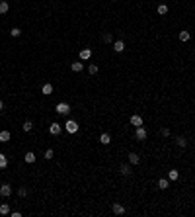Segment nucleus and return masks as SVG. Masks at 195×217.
I'll return each mask as SVG.
<instances>
[{
    "instance_id": "1",
    "label": "nucleus",
    "mask_w": 195,
    "mask_h": 217,
    "mask_svg": "<svg viewBox=\"0 0 195 217\" xmlns=\"http://www.w3.org/2000/svg\"><path fill=\"white\" fill-rule=\"evenodd\" d=\"M55 112H57L59 115H68V114H70V106H68L66 102H61V104H57Z\"/></svg>"
},
{
    "instance_id": "2",
    "label": "nucleus",
    "mask_w": 195,
    "mask_h": 217,
    "mask_svg": "<svg viewBox=\"0 0 195 217\" xmlns=\"http://www.w3.org/2000/svg\"><path fill=\"white\" fill-rule=\"evenodd\" d=\"M64 129H66V133H76L78 131V123L74 121V119H66Z\"/></svg>"
},
{
    "instance_id": "3",
    "label": "nucleus",
    "mask_w": 195,
    "mask_h": 217,
    "mask_svg": "<svg viewBox=\"0 0 195 217\" xmlns=\"http://www.w3.org/2000/svg\"><path fill=\"white\" fill-rule=\"evenodd\" d=\"M135 139L137 141H144L146 139V129L140 125V127H135Z\"/></svg>"
},
{
    "instance_id": "4",
    "label": "nucleus",
    "mask_w": 195,
    "mask_h": 217,
    "mask_svg": "<svg viewBox=\"0 0 195 217\" xmlns=\"http://www.w3.org/2000/svg\"><path fill=\"white\" fill-rule=\"evenodd\" d=\"M61 131H63V125L61 123H51L49 125V133H51V135H61Z\"/></svg>"
},
{
    "instance_id": "5",
    "label": "nucleus",
    "mask_w": 195,
    "mask_h": 217,
    "mask_svg": "<svg viewBox=\"0 0 195 217\" xmlns=\"http://www.w3.org/2000/svg\"><path fill=\"white\" fill-rule=\"evenodd\" d=\"M113 51H115V53H123V51H125V41L117 39V41L113 43Z\"/></svg>"
},
{
    "instance_id": "6",
    "label": "nucleus",
    "mask_w": 195,
    "mask_h": 217,
    "mask_svg": "<svg viewBox=\"0 0 195 217\" xmlns=\"http://www.w3.org/2000/svg\"><path fill=\"white\" fill-rule=\"evenodd\" d=\"M10 194H12L10 184H2V186H0V196H2V198H8Z\"/></svg>"
},
{
    "instance_id": "7",
    "label": "nucleus",
    "mask_w": 195,
    "mask_h": 217,
    "mask_svg": "<svg viewBox=\"0 0 195 217\" xmlns=\"http://www.w3.org/2000/svg\"><path fill=\"white\" fill-rule=\"evenodd\" d=\"M10 139H12V133L6 131V129H2V131H0V143H8Z\"/></svg>"
},
{
    "instance_id": "8",
    "label": "nucleus",
    "mask_w": 195,
    "mask_h": 217,
    "mask_svg": "<svg viewBox=\"0 0 195 217\" xmlns=\"http://www.w3.org/2000/svg\"><path fill=\"white\" fill-rule=\"evenodd\" d=\"M24 160H26L27 164H33V162H35V153H33V151H27L26 155H24Z\"/></svg>"
},
{
    "instance_id": "9",
    "label": "nucleus",
    "mask_w": 195,
    "mask_h": 217,
    "mask_svg": "<svg viewBox=\"0 0 195 217\" xmlns=\"http://www.w3.org/2000/svg\"><path fill=\"white\" fill-rule=\"evenodd\" d=\"M111 209H113L115 215H123V213H125V207H123L121 203H113V206H111Z\"/></svg>"
},
{
    "instance_id": "10",
    "label": "nucleus",
    "mask_w": 195,
    "mask_h": 217,
    "mask_svg": "<svg viewBox=\"0 0 195 217\" xmlns=\"http://www.w3.org/2000/svg\"><path fill=\"white\" fill-rule=\"evenodd\" d=\"M129 123L135 125V127H140V125H143V118H140V115H133V118L129 119Z\"/></svg>"
},
{
    "instance_id": "11",
    "label": "nucleus",
    "mask_w": 195,
    "mask_h": 217,
    "mask_svg": "<svg viewBox=\"0 0 195 217\" xmlns=\"http://www.w3.org/2000/svg\"><path fill=\"white\" fill-rule=\"evenodd\" d=\"M119 172H121L123 176H129V174H131V166L127 164V162H123V164L119 166Z\"/></svg>"
},
{
    "instance_id": "12",
    "label": "nucleus",
    "mask_w": 195,
    "mask_h": 217,
    "mask_svg": "<svg viewBox=\"0 0 195 217\" xmlns=\"http://www.w3.org/2000/svg\"><path fill=\"white\" fill-rule=\"evenodd\" d=\"M90 57H92V49L86 47V49H82V51H80V59H82V61H88Z\"/></svg>"
},
{
    "instance_id": "13",
    "label": "nucleus",
    "mask_w": 195,
    "mask_h": 217,
    "mask_svg": "<svg viewBox=\"0 0 195 217\" xmlns=\"http://www.w3.org/2000/svg\"><path fill=\"white\" fill-rule=\"evenodd\" d=\"M99 143L102 145H109L111 143V135L109 133H102V135H99Z\"/></svg>"
},
{
    "instance_id": "14",
    "label": "nucleus",
    "mask_w": 195,
    "mask_h": 217,
    "mask_svg": "<svg viewBox=\"0 0 195 217\" xmlns=\"http://www.w3.org/2000/svg\"><path fill=\"white\" fill-rule=\"evenodd\" d=\"M70 69H72L74 73H82V69H84V63L76 61V63H72V65H70Z\"/></svg>"
},
{
    "instance_id": "15",
    "label": "nucleus",
    "mask_w": 195,
    "mask_h": 217,
    "mask_svg": "<svg viewBox=\"0 0 195 217\" xmlns=\"http://www.w3.org/2000/svg\"><path fill=\"white\" fill-rule=\"evenodd\" d=\"M129 162H131V164H139V162H140V157L137 155V153H129Z\"/></svg>"
},
{
    "instance_id": "16",
    "label": "nucleus",
    "mask_w": 195,
    "mask_h": 217,
    "mask_svg": "<svg viewBox=\"0 0 195 217\" xmlns=\"http://www.w3.org/2000/svg\"><path fill=\"white\" fill-rule=\"evenodd\" d=\"M8 10H10V4L6 0H0V14H6Z\"/></svg>"
},
{
    "instance_id": "17",
    "label": "nucleus",
    "mask_w": 195,
    "mask_h": 217,
    "mask_svg": "<svg viewBox=\"0 0 195 217\" xmlns=\"http://www.w3.org/2000/svg\"><path fill=\"white\" fill-rule=\"evenodd\" d=\"M189 39H191V33H189V31H180V41H184V43H185V41H189Z\"/></svg>"
},
{
    "instance_id": "18",
    "label": "nucleus",
    "mask_w": 195,
    "mask_h": 217,
    "mask_svg": "<svg viewBox=\"0 0 195 217\" xmlns=\"http://www.w3.org/2000/svg\"><path fill=\"white\" fill-rule=\"evenodd\" d=\"M176 145H178V147H181V149L187 147V139H185V137H176Z\"/></svg>"
},
{
    "instance_id": "19",
    "label": "nucleus",
    "mask_w": 195,
    "mask_h": 217,
    "mask_svg": "<svg viewBox=\"0 0 195 217\" xmlns=\"http://www.w3.org/2000/svg\"><path fill=\"white\" fill-rule=\"evenodd\" d=\"M178 178H180V172H178L176 168H172L168 172V180H178Z\"/></svg>"
},
{
    "instance_id": "20",
    "label": "nucleus",
    "mask_w": 195,
    "mask_h": 217,
    "mask_svg": "<svg viewBox=\"0 0 195 217\" xmlns=\"http://www.w3.org/2000/svg\"><path fill=\"white\" fill-rule=\"evenodd\" d=\"M41 92H43L45 96L53 94V84H43V88H41Z\"/></svg>"
},
{
    "instance_id": "21",
    "label": "nucleus",
    "mask_w": 195,
    "mask_h": 217,
    "mask_svg": "<svg viewBox=\"0 0 195 217\" xmlns=\"http://www.w3.org/2000/svg\"><path fill=\"white\" fill-rule=\"evenodd\" d=\"M156 12H158L160 16L168 14V6H166V4H158V8H156Z\"/></svg>"
},
{
    "instance_id": "22",
    "label": "nucleus",
    "mask_w": 195,
    "mask_h": 217,
    "mask_svg": "<svg viewBox=\"0 0 195 217\" xmlns=\"http://www.w3.org/2000/svg\"><path fill=\"white\" fill-rule=\"evenodd\" d=\"M0 213L8 215V213H10V206H8V203H2V206H0Z\"/></svg>"
},
{
    "instance_id": "23",
    "label": "nucleus",
    "mask_w": 195,
    "mask_h": 217,
    "mask_svg": "<svg viewBox=\"0 0 195 217\" xmlns=\"http://www.w3.org/2000/svg\"><path fill=\"white\" fill-rule=\"evenodd\" d=\"M158 188L160 190H166V188H168V180H166V178H160L158 180Z\"/></svg>"
},
{
    "instance_id": "24",
    "label": "nucleus",
    "mask_w": 195,
    "mask_h": 217,
    "mask_svg": "<svg viewBox=\"0 0 195 217\" xmlns=\"http://www.w3.org/2000/svg\"><path fill=\"white\" fill-rule=\"evenodd\" d=\"M6 166H8V158L0 153V168H6Z\"/></svg>"
},
{
    "instance_id": "25",
    "label": "nucleus",
    "mask_w": 195,
    "mask_h": 217,
    "mask_svg": "<svg viewBox=\"0 0 195 217\" xmlns=\"http://www.w3.org/2000/svg\"><path fill=\"white\" fill-rule=\"evenodd\" d=\"M88 73L90 74H98V65H96V63H92V65L88 66Z\"/></svg>"
},
{
    "instance_id": "26",
    "label": "nucleus",
    "mask_w": 195,
    "mask_h": 217,
    "mask_svg": "<svg viewBox=\"0 0 195 217\" xmlns=\"http://www.w3.org/2000/svg\"><path fill=\"white\" fill-rule=\"evenodd\" d=\"M20 33H22L20 28H12V30H10V35H12V37H20Z\"/></svg>"
},
{
    "instance_id": "27",
    "label": "nucleus",
    "mask_w": 195,
    "mask_h": 217,
    "mask_svg": "<svg viewBox=\"0 0 195 217\" xmlns=\"http://www.w3.org/2000/svg\"><path fill=\"white\" fill-rule=\"evenodd\" d=\"M33 129V123L30 121V119H27V121H24V131H31Z\"/></svg>"
},
{
    "instance_id": "28",
    "label": "nucleus",
    "mask_w": 195,
    "mask_h": 217,
    "mask_svg": "<svg viewBox=\"0 0 195 217\" xmlns=\"http://www.w3.org/2000/svg\"><path fill=\"white\" fill-rule=\"evenodd\" d=\"M103 41H105V43H111V41H113V37H111V33H103V37H102Z\"/></svg>"
},
{
    "instance_id": "29",
    "label": "nucleus",
    "mask_w": 195,
    "mask_h": 217,
    "mask_svg": "<svg viewBox=\"0 0 195 217\" xmlns=\"http://www.w3.org/2000/svg\"><path fill=\"white\" fill-rule=\"evenodd\" d=\"M53 155H55V153H53V149H47V151H45V158H47V160H51Z\"/></svg>"
},
{
    "instance_id": "30",
    "label": "nucleus",
    "mask_w": 195,
    "mask_h": 217,
    "mask_svg": "<svg viewBox=\"0 0 195 217\" xmlns=\"http://www.w3.org/2000/svg\"><path fill=\"white\" fill-rule=\"evenodd\" d=\"M18 194H20V198H26V196H27V190H26V188H20Z\"/></svg>"
},
{
    "instance_id": "31",
    "label": "nucleus",
    "mask_w": 195,
    "mask_h": 217,
    "mask_svg": "<svg viewBox=\"0 0 195 217\" xmlns=\"http://www.w3.org/2000/svg\"><path fill=\"white\" fill-rule=\"evenodd\" d=\"M162 135H164V137H168V135H170V129H168V127H164V129H162Z\"/></svg>"
},
{
    "instance_id": "32",
    "label": "nucleus",
    "mask_w": 195,
    "mask_h": 217,
    "mask_svg": "<svg viewBox=\"0 0 195 217\" xmlns=\"http://www.w3.org/2000/svg\"><path fill=\"white\" fill-rule=\"evenodd\" d=\"M10 215H12V217H22V213H20V211H12Z\"/></svg>"
},
{
    "instance_id": "33",
    "label": "nucleus",
    "mask_w": 195,
    "mask_h": 217,
    "mask_svg": "<svg viewBox=\"0 0 195 217\" xmlns=\"http://www.w3.org/2000/svg\"><path fill=\"white\" fill-rule=\"evenodd\" d=\"M2 108H4V102H2V100H0V112H2Z\"/></svg>"
}]
</instances>
